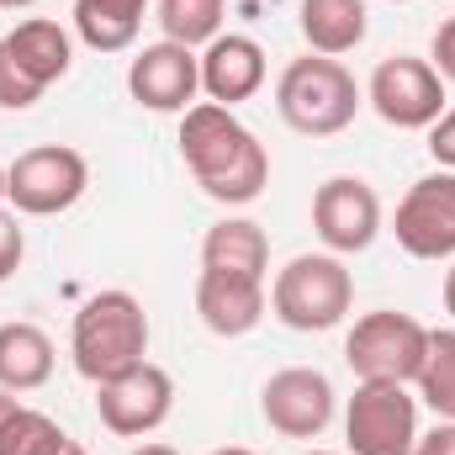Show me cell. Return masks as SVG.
I'll use <instances>...</instances> for the list:
<instances>
[{"instance_id": "6da1fadb", "label": "cell", "mask_w": 455, "mask_h": 455, "mask_svg": "<svg viewBox=\"0 0 455 455\" xmlns=\"http://www.w3.org/2000/svg\"><path fill=\"white\" fill-rule=\"evenodd\" d=\"M180 159L196 186L223 207H249L270 186L265 143L233 116V107L218 101H196L191 112H180Z\"/></svg>"}, {"instance_id": "7a4b0ae2", "label": "cell", "mask_w": 455, "mask_h": 455, "mask_svg": "<svg viewBox=\"0 0 455 455\" xmlns=\"http://www.w3.org/2000/svg\"><path fill=\"white\" fill-rule=\"evenodd\" d=\"M69 355H75V371L91 387L143 365L148 360V313H143V302L132 291H96L75 313Z\"/></svg>"}, {"instance_id": "3957f363", "label": "cell", "mask_w": 455, "mask_h": 455, "mask_svg": "<svg viewBox=\"0 0 455 455\" xmlns=\"http://www.w3.org/2000/svg\"><path fill=\"white\" fill-rule=\"evenodd\" d=\"M360 85L355 75L344 69L339 59H323V53H307V59H291L275 80V112L291 132L302 138H334L344 132L355 112H360Z\"/></svg>"}, {"instance_id": "277c9868", "label": "cell", "mask_w": 455, "mask_h": 455, "mask_svg": "<svg viewBox=\"0 0 455 455\" xmlns=\"http://www.w3.org/2000/svg\"><path fill=\"white\" fill-rule=\"evenodd\" d=\"M270 307L286 329L297 334H323L339 329L344 313L355 307V281L344 270L339 254H297L275 286H270Z\"/></svg>"}, {"instance_id": "5b68a950", "label": "cell", "mask_w": 455, "mask_h": 455, "mask_svg": "<svg viewBox=\"0 0 455 455\" xmlns=\"http://www.w3.org/2000/svg\"><path fill=\"white\" fill-rule=\"evenodd\" d=\"M91 186V164L80 148L69 143H43L16 154V164L5 170V202L27 218H59L69 212Z\"/></svg>"}, {"instance_id": "8992f818", "label": "cell", "mask_w": 455, "mask_h": 455, "mask_svg": "<svg viewBox=\"0 0 455 455\" xmlns=\"http://www.w3.org/2000/svg\"><path fill=\"white\" fill-rule=\"evenodd\" d=\"M424 349H429V329L408 313H365L349 339H344V360L355 371V381H392V387H408L424 365Z\"/></svg>"}, {"instance_id": "52a82bcc", "label": "cell", "mask_w": 455, "mask_h": 455, "mask_svg": "<svg viewBox=\"0 0 455 455\" xmlns=\"http://www.w3.org/2000/svg\"><path fill=\"white\" fill-rule=\"evenodd\" d=\"M344 440L355 455H413L419 445V397L392 381H360L344 408Z\"/></svg>"}, {"instance_id": "ba28073f", "label": "cell", "mask_w": 455, "mask_h": 455, "mask_svg": "<svg viewBox=\"0 0 455 455\" xmlns=\"http://www.w3.org/2000/svg\"><path fill=\"white\" fill-rule=\"evenodd\" d=\"M365 101L376 107V116L387 127H403V132H419V127H435L445 116V80L429 59H381L371 85H365Z\"/></svg>"}, {"instance_id": "9c48e42d", "label": "cell", "mask_w": 455, "mask_h": 455, "mask_svg": "<svg viewBox=\"0 0 455 455\" xmlns=\"http://www.w3.org/2000/svg\"><path fill=\"white\" fill-rule=\"evenodd\" d=\"M96 413H101V424L112 435L143 440L175 413V381H170V371L143 360V365H132V371H122V376L96 387Z\"/></svg>"}, {"instance_id": "30bf717a", "label": "cell", "mask_w": 455, "mask_h": 455, "mask_svg": "<svg viewBox=\"0 0 455 455\" xmlns=\"http://www.w3.org/2000/svg\"><path fill=\"white\" fill-rule=\"evenodd\" d=\"M259 413L286 440H318L334 424V381L313 365H286L265 381Z\"/></svg>"}, {"instance_id": "8fae6325", "label": "cell", "mask_w": 455, "mask_h": 455, "mask_svg": "<svg viewBox=\"0 0 455 455\" xmlns=\"http://www.w3.org/2000/svg\"><path fill=\"white\" fill-rule=\"evenodd\" d=\"M397 243L413 259H451L455 254V170L424 175L408 186V196L397 202Z\"/></svg>"}, {"instance_id": "7c38bea8", "label": "cell", "mask_w": 455, "mask_h": 455, "mask_svg": "<svg viewBox=\"0 0 455 455\" xmlns=\"http://www.w3.org/2000/svg\"><path fill=\"white\" fill-rule=\"evenodd\" d=\"M313 228L334 254H360L381 233V196L360 175H334L313 191Z\"/></svg>"}, {"instance_id": "4fadbf2b", "label": "cell", "mask_w": 455, "mask_h": 455, "mask_svg": "<svg viewBox=\"0 0 455 455\" xmlns=\"http://www.w3.org/2000/svg\"><path fill=\"white\" fill-rule=\"evenodd\" d=\"M202 91V59L180 43H148L127 64V96L148 112H191Z\"/></svg>"}, {"instance_id": "5bb4252c", "label": "cell", "mask_w": 455, "mask_h": 455, "mask_svg": "<svg viewBox=\"0 0 455 455\" xmlns=\"http://www.w3.org/2000/svg\"><path fill=\"white\" fill-rule=\"evenodd\" d=\"M196 313L218 339H243L265 318V281L233 275V270H202L196 281Z\"/></svg>"}, {"instance_id": "9a60e30c", "label": "cell", "mask_w": 455, "mask_h": 455, "mask_svg": "<svg viewBox=\"0 0 455 455\" xmlns=\"http://www.w3.org/2000/svg\"><path fill=\"white\" fill-rule=\"evenodd\" d=\"M265 85V48L243 32H218L202 53V91L218 107H238Z\"/></svg>"}, {"instance_id": "2e32d148", "label": "cell", "mask_w": 455, "mask_h": 455, "mask_svg": "<svg viewBox=\"0 0 455 455\" xmlns=\"http://www.w3.org/2000/svg\"><path fill=\"white\" fill-rule=\"evenodd\" d=\"M0 48L11 53V64H16L37 91H48L53 80H64L69 64H75V43H69V32H64L59 21H48V16H32V21L11 27V32L0 37Z\"/></svg>"}, {"instance_id": "e0dca14e", "label": "cell", "mask_w": 455, "mask_h": 455, "mask_svg": "<svg viewBox=\"0 0 455 455\" xmlns=\"http://www.w3.org/2000/svg\"><path fill=\"white\" fill-rule=\"evenodd\" d=\"M297 27H302V37H307L313 53L339 59V53L365 43L371 16H365V0H302Z\"/></svg>"}, {"instance_id": "ac0fdd59", "label": "cell", "mask_w": 455, "mask_h": 455, "mask_svg": "<svg viewBox=\"0 0 455 455\" xmlns=\"http://www.w3.org/2000/svg\"><path fill=\"white\" fill-rule=\"evenodd\" d=\"M265 265H270V238H265L259 223L223 218V223L207 228V238H202V270H233V275L265 281Z\"/></svg>"}, {"instance_id": "d6986e66", "label": "cell", "mask_w": 455, "mask_h": 455, "mask_svg": "<svg viewBox=\"0 0 455 455\" xmlns=\"http://www.w3.org/2000/svg\"><path fill=\"white\" fill-rule=\"evenodd\" d=\"M53 376V339L37 323H0V392H37Z\"/></svg>"}, {"instance_id": "ffe728a7", "label": "cell", "mask_w": 455, "mask_h": 455, "mask_svg": "<svg viewBox=\"0 0 455 455\" xmlns=\"http://www.w3.org/2000/svg\"><path fill=\"white\" fill-rule=\"evenodd\" d=\"M148 0H75V32L96 53H122L138 43Z\"/></svg>"}, {"instance_id": "44dd1931", "label": "cell", "mask_w": 455, "mask_h": 455, "mask_svg": "<svg viewBox=\"0 0 455 455\" xmlns=\"http://www.w3.org/2000/svg\"><path fill=\"white\" fill-rule=\"evenodd\" d=\"M69 435L59 429V419L27 408V403H11L0 413V455H64Z\"/></svg>"}, {"instance_id": "7402d4cb", "label": "cell", "mask_w": 455, "mask_h": 455, "mask_svg": "<svg viewBox=\"0 0 455 455\" xmlns=\"http://www.w3.org/2000/svg\"><path fill=\"white\" fill-rule=\"evenodd\" d=\"M419 397L455 424V329H435L429 334V349H424V365H419Z\"/></svg>"}, {"instance_id": "603a6c76", "label": "cell", "mask_w": 455, "mask_h": 455, "mask_svg": "<svg viewBox=\"0 0 455 455\" xmlns=\"http://www.w3.org/2000/svg\"><path fill=\"white\" fill-rule=\"evenodd\" d=\"M228 0H159V27L180 48H202L223 32Z\"/></svg>"}, {"instance_id": "cb8c5ba5", "label": "cell", "mask_w": 455, "mask_h": 455, "mask_svg": "<svg viewBox=\"0 0 455 455\" xmlns=\"http://www.w3.org/2000/svg\"><path fill=\"white\" fill-rule=\"evenodd\" d=\"M37 96H43V91H37V85L11 64V53L0 48V107H5V112H27Z\"/></svg>"}, {"instance_id": "d4e9b609", "label": "cell", "mask_w": 455, "mask_h": 455, "mask_svg": "<svg viewBox=\"0 0 455 455\" xmlns=\"http://www.w3.org/2000/svg\"><path fill=\"white\" fill-rule=\"evenodd\" d=\"M21 254H27V238H21V228H16V212L0 207V286L21 270Z\"/></svg>"}, {"instance_id": "484cf974", "label": "cell", "mask_w": 455, "mask_h": 455, "mask_svg": "<svg viewBox=\"0 0 455 455\" xmlns=\"http://www.w3.org/2000/svg\"><path fill=\"white\" fill-rule=\"evenodd\" d=\"M429 154L440 159V170H455V112H445L429 127Z\"/></svg>"}, {"instance_id": "4316f807", "label": "cell", "mask_w": 455, "mask_h": 455, "mask_svg": "<svg viewBox=\"0 0 455 455\" xmlns=\"http://www.w3.org/2000/svg\"><path fill=\"white\" fill-rule=\"evenodd\" d=\"M435 69H440V80H455V16L435 32Z\"/></svg>"}, {"instance_id": "83f0119b", "label": "cell", "mask_w": 455, "mask_h": 455, "mask_svg": "<svg viewBox=\"0 0 455 455\" xmlns=\"http://www.w3.org/2000/svg\"><path fill=\"white\" fill-rule=\"evenodd\" d=\"M413 455H455V424H445V419H440L429 435H419Z\"/></svg>"}, {"instance_id": "f1b7e54d", "label": "cell", "mask_w": 455, "mask_h": 455, "mask_svg": "<svg viewBox=\"0 0 455 455\" xmlns=\"http://www.w3.org/2000/svg\"><path fill=\"white\" fill-rule=\"evenodd\" d=\"M445 313L455 318V265L445 270Z\"/></svg>"}, {"instance_id": "f546056e", "label": "cell", "mask_w": 455, "mask_h": 455, "mask_svg": "<svg viewBox=\"0 0 455 455\" xmlns=\"http://www.w3.org/2000/svg\"><path fill=\"white\" fill-rule=\"evenodd\" d=\"M132 455H175V451H170V445H159V440H154V445H138V451H132Z\"/></svg>"}, {"instance_id": "4dcf8cb0", "label": "cell", "mask_w": 455, "mask_h": 455, "mask_svg": "<svg viewBox=\"0 0 455 455\" xmlns=\"http://www.w3.org/2000/svg\"><path fill=\"white\" fill-rule=\"evenodd\" d=\"M21 5H37V0H0V11H21Z\"/></svg>"}, {"instance_id": "1f68e13d", "label": "cell", "mask_w": 455, "mask_h": 455, "mask_svg": "<svg viewBox=\"0 0 455 455\" xmlns=\"http://www.w3.org/2000/svg\"><path fill=\"white\" fill-rule=\"evenodd\" d=\"M212 455H254V451H243V445H223V451H212Z\"/></svg>"}, {"instance_id": "d6a6232c", "label": "cell", "mask_w": 455, "mask_h": 455, "mask_svg": "<svg viewBox=\"0 0 455 455\" xmlns=\"http://www.w3.org/2000/svg\"><path fill=\"white\" fill-rule=\"evenodd\" d=\"M64 455H85V445H80V440H69V445H64Z\"/></svg>"}, {"instance_id": "836d02e7", "label": "cell", "mask_w": 455, "mask_h": 455, "mask_svg": "<svg viewBox=\"0 0 455 455\" xmlns=\"http://www.w3.org/2000/svg\"><path fill=\"white\" fill-rule=\"evenodd\" d=\"M0 202H5V164H0Z\"/></svg>"}, {"instance_id": "e575fe53", "label": "cell", "mask_w": 455, "mask_h": 455, "mask_svg": "<svg viewBox=\"0 0 455 455\" xmlns=\"http://www.w3.org/2000/svg\"><path fill=\"white\" fill-rule=\"evenodd\" d=\"M307 455H334V451H307Z\"/></svg>"}, {"instance_id": "d590c367", "label": "cell", "mask_w": 455, "mask_h": 455, "mask_svg": "<svg viewBox=\"0 0 455 455\" xmlns=\"http://www.w3.org/2000/svg\"><path fill=\"white\" fill-rule=\"evenodd\" d=\"M392 5H408V0H392Z\"/></svg>"}]
</instances>
